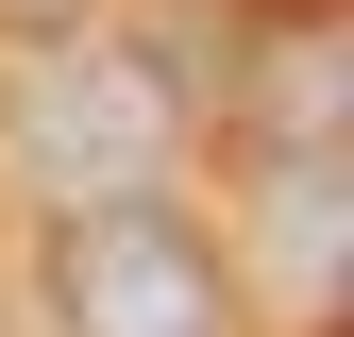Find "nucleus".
Segmentation results:
<instances>
[{"mask_svg": "<svg viewBox=\"0 0 354 337\" xmlns=\"http://www.w3.org/2000/svg\"><path fill=\"white\" fill-rule=\"evenodd\" d=\"M51 320L68 337H236V270L169 186L136 202H68L51 220Z\"/></svg>", "mask_w": 354, "mask_h": 337, "instance_id": "obj_1", "label": "nucleus"}, {"mask_svg": "<svg viewBox=\"0 0 354 337\" xmlns=\"http://www.w3.org/2000/svg\"><path fill=\"white\" fill-rule=\"evenodd\" d=\"M152 152H169V84L118 68V51H68V68L17 102V168H34L51 202H136Z\"/></svg>", "mask_w": 354, "mask_h": 337, "instance_id": "obj_2", "label": "nucleus"}, {"mask_svg": "<svg viewBox=\"0 0 354 337\" xmlns=\"http://www.w3.org/2000/svg\"><path fill=\"white\" fill-rule=\"evenodd\" d=\"M337 253H354L337 135H287V168H270V270H287V304H337Z\"/></svg>", "mask_w": 354, "mask_h": 337, "instance_id": "obj_3", "label": "nucleus"}, {"mask_svg": "<svg viewBox=\"0 0 354 337\" xmlns=\"http://www.w3.org/2000/svg\"><path fill=\"white\" fill-rule=\"evenodd\" d=\"M84 17V0H0V34H68Z\"/></svg>", "mask_w": 354, "mask_h": 337, "instance_id": "obj_4", "label": "nucleus"}]
</instances>
